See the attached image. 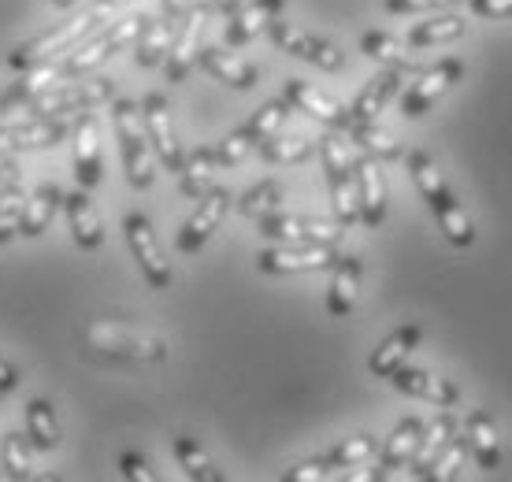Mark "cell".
Returning a JSON list of instances; mask_svg holds the SVG:
<instances>
[{
  "label": "cell",
  "mask_w": 512,
  "mask_h": 482,
  "mask_svg": "<svg viewBox=\"0 0 512 482\" xmlns=\"http://www.w3.org/2000/svg\"><path fill=\"white\" fill-rule=\"evenodd\" d=\"M409 175H412V182H416V190L423 193V201L431 204V212H435L438 227H442L449 245L468 249L475 241V227H472V219H468V212L461 208V201L449 193L446 178H442V171L435 167V160L423 153V149L409 153Z\"/></svg>",
  "instance_id": "1"
},
{
  "label": "cell",
  "mask_w": 512,
  "mask_h": 482,
  "mask_svg": "<svg viewBox=\"0 0 512 482\" xmlns=\"http://www.w3.org/2000/svg\"><path fill=\"white\" fill-rule=\"evenodd\" d=\"M116 15V8L108 4V0H93V8H86V12H75L71 19H64V23H56L52 30H45V34H38V38L23 41L19 49L8 56V64L15 67V71H26V67H38V64H49V60H56L60 52H71L78 45V41L90 34L93 26L108 23Z\"/></svg>",
  "instance_id": "2"
},
{
  "label": "cell",
  "mask_w": 512,
  "mask_h": 482,
  "mask_svg": "<svg viewBox=\"0 0 512 482\" xmlns=\"http://www.w3.org/2000/svg\"><path fill=\"white\" fill-rule=\"evenodd\" d=\"M112 119H116V138L123 149V167H127V182L134 190H149L156 178L153 164V141L141 119V104L134 101H112Z\"/></svg>",
  "instance_id": "3"
},
{
  "label": "cell",
  "mask_w": 512,
  "mask_h": 482,
  "mask_svg": "<svg viewBox=\"0 0 512 482\" xmlns=\"http://www.w3.org/2000/svg\"><path fill=\"white\" fill-rule=\"evenodd\" d=\"M86 345L101 356H116V360H141V364H160L167 360V342L156 334H145L138 327L116 323V319H97L86 327Z\"/></svg>",
  "instance_id": "4"
},
{
  "label": "cell",
  "mask_w": 512,
  "mask_h": 482,
  "mask_svg": "<svg viewBox=\"0 0 512 482\" xmlns=\"http://www.w3.org/2000/svg\"><path fill=\"white\" fill-rule=\"evenodd\" d=\"M320 156H323V171H327V186H331L334 216H338L342 227H353V223H360L357 160L349 153L346 138H338V134H327L320 141Z\"/></svg>",
  "instance_id": "5"
},
{
  "label": "cell",
  "mask_w": 512,
  "mask_h": 482,
  "mask_svg": "<svg viewBox=\"0 0 512 482\" xmlns=\"http://www.w3.org/2000/svg\"><path fill=\"white\" fill-rule=\"evenodd\" d=\"M116 101V82L112 78H93V82H64V86L45 89L41 97L30 101L34 115H52L64 119L71 112H93L97 104Z\"/></svg>",
  "instance_id": "6"
},
{
  "label": "cell",
  "mask_w": 512,
  "mask_h": 482,
  "mask_svg": "<svg viewBox=\"0 0 512 482\" xmlns=\"http://www.w3.org/2000/svg\"><path fill=\"white\" fill-rule=\"evenodd\" d=\"M141 23H145V15H130V19H119V23L104 26L97 38H90L82 49H75L71 56H64V60H60V71H64V78L86 75V71H93L97 64H104L112 52L134 45Z\"/></svg>",
  "instance_id": "7"
},
{
  "label": "cell",
  "mask_w": 512,
  "mask_h": 482,
  "mask_svg": "<svg viewBox=\"0 0 512 482\" xmlns=\"http://www.w3.org/2000/svg\"><path fill=\"white\" fill-rule=\"evenodd\" d=\"M123 230H127L130 253H134V260H138L145 282H149L153 290H167V286H171V260H167L164 245H160V238H156L149 216L130 212V216L123 219Z\"/></svg>",
  "instance_id": "8"
},
{
  "label": "cell",
  "mask_w": 512,
  "mask_h": 482,
  "mask_svg": "<svg viewBox=\"0 0 512 482\" xmlns=\"http://www.w3.org/2000/svg\"><path fill=\"white\" fill-rule=\"evenodd\" d=\"M260 234L279 245H338L342 238V223H331V219H312V216H271L260 219Z\"/></svg>",
  "instance_id": "9"
},
{
  "label": "cell",
  "mask_w": 512,
  "mask_h": 482,
  "mask_svg": "<svg viewBox=\"0 0 512 482\" xmlns=\"http://www.w3.org/2000/svg\"><path fill=\"white\" fill-rule=\"evenodd\" d=\"M268 34L282 52H290V56H297V60H305V64H312V67H323V71H342V67H346V56H342L338 45L316 38V34H308V30H301V26H294V23L271 19Z\"/></svg>",
  "instance_id": "10"
},
{
  "label": "cell",
  "mask_w": 512,
  "mask_h": 482,
  "mask_svg": "<svg viewBox=\"0 0 512 482\" xmlns=\"http://www.w3.org/2000/svg\"><path fill=\"white\" fill-rule=\"evenodd\" d=\"M227 212H231V193L223 190V186H212V190L201 197L197 212L182 223L179 238H175V249L186 253V256L201 253V249H205V241L212 238V234L219 230V223L227 219Z\"/></svg>",
  "instance_id": "11"
},
{
  "label": "cell",
  "mask_w": 512,
  "mask_h": 482,
  "mask_svg": "<svg viewBox=\"0 0 512 482\" xmlns=\"http://www.w3.org/2000/svg\"><path fill=\"white\" fill-rule=\"evenodd\" d=\"M141 119H145V130H149V141L156 149V160L167 167V171H182V145L175 138V123H171V104H167L164 93H149L141 101Z\"/></svg>",
  "instance_id": "12"
},
{
  "label": "cell",
  "mask_w": 512,
  "mask_h": 482,
  "mask_svg": "<svg viewBox=\"0 0 512 482\" xmlns=\"http://www.w3.org/2000/svg\"><path fill=\"white\" fill-rule=\"evenodd\" d=\"M464 75V64L461 60H438L435 67H427L420 75V82L405 93V101H401V112L409 115V119H420L423 112H431L442 97H446L449 89L461 82Z\"/></svg>",
  "instance_id": "13"
},
{
  "label": "cell",
  "mask_w": 512,
  "mask_h": 482,
  "mask_svg": "<svg viewBox=\"0 0 512 482\" xmlns=\"http://www.w3.org/2000/svg\"><path fill=\"white\" fill-rule=\"evenodd\" d=\"M331 245H275L256 256V267L264 275H297V271H327L334 267Z\"/></svg>",
  "instance_id": "14"
},
{
  "label": "cell",
  "mask_w": 512,
  "mask_h": 482,
  "mask_svg": "<svg viewBox=\"0 0 512 482\" xmlns=\"http://www.w3.org/2000/svg\"><path fill=\"white\" fill-rule=\"evenodd\" d=\"M67 138L64 119H52V115H30L26 123H4L0 127V153H26V149H49L60 145Z\"/></svg>",
  "instance_id": "15"
},
{
  "label": "cell",
  "mask_w": 512,
  "mask_h": 482,
  "mask_svg": "<svg viewBox=\"0 0 512 482\" xmlns=\"http://www.w3.org/2000/svg\"><path fill=\"white\" fill-rule=\"evenodd\" d=\"M71 138H75V178L82 190H93L101 186V127H97V115L93 112H78L75 127H71Z\"/></svg>",
  "instance_id": "16"
},
{
  "label": "cell",
  "mask_w": 512,
  "mask_h": 482,
  "mask_svg": "<svg viewBox=\"0 0 512 482\" xmlns=\"http://www.w3.org/2000/svg\"><path fill=\"white\" fill-rule=\"evenodd\" d=\"M205 19H208L205 4H190L186 23H182L179 38L171 41V52H167V60H164L171 82H186V78H190L197 56H201V30H205Z\"/></svg>",
  "instance_id": "17"
},
{
  "label": "cell",
  "mask_w": 512,
  "mask_h": 482,
  "mask_svg": "<svg viewBox=\"0 0 512 482\" xmlns=\"http://www.w3.org/2000/svg\"><path fill=\"white\" fill-rule=\"evenodd\" d=\"M286 101H290V108H297V112H308L312 119L327 123V127L349 130V123H353L349 108H342L334 97L320 93V89L308 86V82H301V78H290V82H286Z\"/></svg>",
  "instance_id": "18"
},
{
  "label": "cell",
  "mask_w": 512,
  "mask_h": 482,
  "mask_svg": "<svg viewBox=\"0 0 512 482\" xmlns=\"http://www.w3.org/2000/svg\"><path fill=\"white\" fill-rule=\"evenodd\" d=\"M357 201H360V223L364 227H383L386 219V178L375 164V156L364 153L357 160Z\"/></svg>",
  "instance_id": "19"
},
{
  "label": "cell",
  "mask_w": 512,
  "mask_h": 482,
  "mask_svg": "<svg viewBox=\"0 0 512 482\" xmlns=\"http://www.w3.org/2000/svg\"><path fill=\"white\" fill-rule=\"evenodd\" d=\"M401 394H412V397H423V401H431V405H442V408H453L457 405V386L449 379H438L435 371H423V368H401L390 375Z\"/></svg>",
  "instance_id": "20"
},
{
  "label": "cell",
  "mask_w": 512,
  "mask_h": 482,
  "mask_svg": "<svg viewBox=\"0 0 512 482\" xmlns=\"http://www.w3.org/2000/svg\"><path fill=\"white\" fill-rule=\"evenodd\" d=\"M397 89H401V71H397V67H386V71H379L368 86L360 89L357 101H353V108H349L353 123H372L375 115L383 112L386 104L397 97Z\"/></svg>",
  "instance_id": "21"
},
{
  "label": "cell",
  "mask_w": 512,
  "mask_h": 482,
  "mask_svg": "<svg viewBox=\"0 0 512 482\" xmlns=\"http://www.w3.org/2000/svg\"><path fill=\"white\" fill-rule=\"evenodd\" d=\"M423 431H427V427H423L416 416L401 419V423L394 427V434L386 438V445H383V471H375V479H386V475H394L397 468L412 464L416 449H420Z\"/></svg>",
  "instance_id": "22"
},
{
  "label": "cell",
  "mask_w": 512,
  "mask_h": 482,
  "mask_svg": "<svg viewBox=\"0 0 512 482\" xmlns=\"http://www.w3.org/2000/svg\"><path fill=\"white\" fill-rule=\"evenodd\" d=\"M331 271H334V279H331V290H327V312H331L334 319H342L357 308L360 260L357 256H338Z\"/></svg>",
  "instance_id": "23"
},
{
  "label": "cell",
  "mask_w": 512,
  "mask_h": 482,
  "mask_svg": "<svg viewBox=\"0 0 512 482\" xmlns=\"http://www.w3.org/2000/svg\"><path fill=\"white\" fill-rule=\"evenodd\" d=\"M286 0H249L245 8L231 15V23H227V45H245V41H253L260 30H268L271 19L279 15V8Z\"/></svg>",
  "instance_id": "24"
},
{
  "label": "cell",
  "mask_w": 512,
  "mask_h": 482,
  "mask_svg": "<svg viewBox=\"0 0 512 482\" xmlns=\"http://www.w3.org/2000/svg\"><path fill=\"white\" fill-rule=\"evenodd\" d=\"M64 208H67V223H71V234L82 249H101L104 241V227H101V216H97V208H93L90 193L86 190H75L64 197Z\"/></svg>",
  "instance_id": "25"
},
{
  "label": "cell",
  "mask_w": 512,
  "mask_h": 482,
  "mask_svg": "<svg viewBox=\"0 0 512 482\" xmlns=\"http://www.w3.org/2000/svg\"><path fill=\"white\" fill-rule=\"evenodd\" d=\"M197 64L205 67L216 82H223V86H231V89H253L256 86V67L245 64V60H238V56L227 52V49H216V45H212V49H201Z\"/></svg>",
  "instance_id": "26"
},
{
  "label": "cell",
  "mask_w": 512,
  "mask_h": 482,
  "mask_svg": "<svg viewBox=\"0 0 512 482\" xmlns=\"http://www.w3.org/2000/svg\"><path fill=\"white\" fill-rule=\"evenodd\" d=\"M420 327H397L390 338H386L379 349L372 353V360H368V368H372V375H379V379H390L405 360H409L412 353H416V345H420Z\"/></svg>",
  "instance_id": "27"
},
{
  "label": "cell",
  "mask_w": 512,
  "mask_h": 482,
  "mask_svg": "<svg viewBox=\"0 0 512 482\" xmlns=\"http://www.w3.org/2000/svg\"><path fill=\"white\" fill-rule=\"evenodd\" d=\"M216 149H193L186 160H182V171H179V190L186 193V197H193V201H201L212 186H216Z\"/></svg>",
  "instance_id": "28"
},
{
  "label": "cell",
  "mask_w": 512,
  "mask_h": 482,
  "mask_svg": "<svg viewBox=\"0 0 512 482\" xmlns=\"http://www.w3.org/2000/svg\"><path fill=\"white\" fill-rule=\"evenodd\" d=\"M468 453L475 457V464L483 471H494L501 464V445H498V431H494V419L490 412H472L468 416Z\"/></svg>",
  "instance_id": "29"
},
{
  "label": "cell",
  "mask_w": 512,
  "mask_h": 482,
  "mask_svg": "<svg viewBox=\"0 0 512 482\" xmlns=\"http://www.w3.org/2000/svg\"><path fill=\"white\" fill-rule=\"evenodd\" d=\"M60 204H64V190H60L56 182H45V186H38V190H34V197H26V212H23V227H19V234H26V238H38V234H45Z\"/></svg>",
  "instance_id": "30"
},
{
  "label": "cell",
  "mask_w": 512,
  "mask_h": 482,
  "mask_svg": "<svg viewBox=\"0 0 512 482\" xmlns=\"http://www.w3.org/2000/svg\"><path fill=\"white\" fill-rule=\"evenodd\" d=\"M167 52H171V19H149L145 15V23H141L138 38H134V60L141 67H156L167 60Z\"/></svg>",
  "instance_id": "31"
},
{
  "label": "cell",
  "mask_w": 512,
  "mask_h": 482,
  "mask_svg": "<svg viewBox=\"0 0 512 482\" xmlns=\"http://www.w3.org/2000/svg\"><path fill=\"white\" fill-rule=\"evenodd\" d=\"M56 82H67L56 60H49V64H38V67H26L23 78L4 89V101H8V104H30L34 97H41L45 89L56 86Z\"/></svg>",
  "instance_id": "32"
},
{
  "label": "cell",
  "mask_w": 512,
  "mask_h": 482,
  "mask_svg": "<svg viewBox=\"0 0 512 482\" xmlns=\"http://www.w3.org/2000/svg\"><path fill=\"white\" fill-rule=\"evenodd\" d=\"M360 52L386 67H397V71H412L416 67V56H412L409 45L401 38H394V34H386V30H368L360 38Z\"/></svg>",
  "instance_id": "33"
},
{
  "label": "cell",
  "mask_w": 512,
  "mask_h": 482,
  "mask_svg": "<svg viewBox=\"0 0 512 482\" xmlns=\"http://www.w3.org/2000/svg\"><path fill=\"white\" fill-rule=\"evenodd\" d=\"M457 434V416L449 412V408H442L438 412V419L423 431V438H420V449H416V457H412V475L416 479H423L427 475V468H431V460L442 453V445L449 442Z\"/></svg>",
  "instance_id": "34"
},
{
  "label": "cell",
  "mask_w": 512,
  "mask_h": 482,
  "mask_svg": "<svg viewBox=\"0 0 512 482\" xmlns=\"http://www.w3.org/2000/svg\"><path fill=\"white\" fill-rule=\"evenodd\" d=\"M26 434H30V442L52 453L56 445H60V427H56V412L45 397H34L30 405H26Z\"/></svg>",
  "instance_id": "35"
},
{
  "label": "cell",
  "mask_w": 512,
  "mask_h": 482,
  "mask_svg": "<svg viewBox=\"0 0 512 482\" xmlns=\"http://www.w3.org/2000/svg\"><path fill=\"white\" fill-rule=\"evenodd\" d=\"M349 134H353V141H357L360 149L368 156H375V160H397L401 156V141H397L394 130L379 127V123H349Z\"/></svg>",
  "instance_id": "36"
},
{
  "label": "cell",
  "mask_w": 512,
  "mask_h": 482,
  "mask_svg": "<svg viewBox=\"0 0 512 482\" xmlns=\"http://www.w3.org/2000/svg\"><path fill=\"white\" fill-rule=\"evenodd\" d=\"M468 23H464L461 15H438V19H427V23H416L409 30V45L412 49H427V45H442V41H453L461 38Z\"/></svg>",
  "instance_id": "37"
},
{
  "label": "cell",
  "mask_w": 512,
  "mask_h": 482,
  "mask_svg": "<svg viewBox=\"0 0 512 482\" xmlns=\"http://www.w3.org/2000/svg\"><path fill=\"white\" fill-rule=\"evenodd\" d=\"M286 115H290V101H286V97H282V101H268V104H260V108L249 115V123L238 130L245 134V141H253V149H256L260 141H268L271 134H279V127L286 123Z\"/></svg>",
  "instance_id": "38"
},
{
  "label": "cell",
  "mask_w": 512,
  "mask_h": 482,
  "mask_svg": "<svg viewBox=\"0 0 512 482\" xmlns=\"http://www.w3.org/2000/svg\"><path fill=\"white\" fill-rule=\"evenodd\" d=\"M175 460L182 464V471L190 475V479L197 482H223V475H219V468L212 464V457H208L201 445L193 442V438H175Z\"/></svg>",
  "instance_id": "39"
},
{
  "label": "cell",
  "mask_w": 512,
  "mask_h": 482,
  "mask_svg": "<svg viewBox=\"0 0 512 482\" xmlns=\"http://www.w3.org/2000/svg\"><path fill=\"white\" fill-rule=\"evenodd\" d=\"M256 149H260V156H264L268 164H275V167L305 164L308 156L316 153V145H312V141H305V138H279V134H271L268 141H260Z\"/></svg>",
  "instance_id": "40"
},
{
  "label": "cell",
  "mask_w": 512,
  "mask_h": 482,
  "mask_svg": "<svg viewBox=\"0 0 512 482\" xmlns=\"http://www.w3.org/2000/svg\"><path fill=\"white\" fill-rule=\"evenodd\" d=\"M279 208H282V186L275 178L256 182L253 190H245L242 201H238V212L253 219H264V216H271V212H279Z\"/></svg>",
  "instance_id": "41"
},
{
  "label": "cell",
  "mask_w": 512,
  "mask_h": 482,
  "mask_svg": "<svg viewBox=\"0 0 512 482\" xmlns=\"http://www.w3.org/2000/svg\"><path fill=\"white\" fill-rule=\"evenodd\" d=\"M375 453H379V438H372V434H353L342 445H334L331 453L323 457V464L327 468H357V464H364Z\"/></svg>",
  "instance_id": "42"
},
{
  "label": "cell",
  "mask_w": 512,
  "mask_h": 482,
  "mask_svg": "<svg viewBox=\"0 0 512 482\" xmlns=\"http://www.w3.org/2000/svg\"><path fill=\"white\" fill-rule=\"evenodd\" d=\"M26 193L19 182H4L0 186V241H12L23 227Z\"/></svg>",
  "instance_id": "43"
},
{
  "label": "cell",
  "mask_w": 512,
  "mask_h": 482,
  "mask_svg": "<svg viewBox=\"0 0 512 482\" xmlns=\"http://www.w3.org/2000/svg\"><path fill=\"white\" fill-rule=\"evenodd\" d=\"M464 457H468V438L453 434V438H449V442L442 445V453H438V457L431 460V468H427V475H423V479H431V482L453 479V475L461 471Z\"/></svg>",
  "instance_id": "44"
},
{
  "label": "cell",
  "mask_w": 512,
  "mask_h": 482,
  "mask_svg": "<svg viewBox=\"0 0 512 482\" xmlns=\"http://www.w3.org/2000/svg\"><path fill=\"white\" fill-rule=\"evenodd\" d=\"M0 460L12 479H30V449H26L23 434H8L4 438V449H0Z\"/></svg>",
  "instance_id": "45"
},
{
  "label": "cell",
  "mask_w": 512,
  "mask_h": 482,
  "mask_svg": "<svg viewBox=\"0 0 512 482\" xmlns=\"http://www.w3.org/2000/svg\"><path fill=\"white\" fill-rule=\"evenodd\" d=\"M253 153V141H245L242 130H234V134H227V138L216 145V160L223 167H234V164H242L245 156Z\"/></svg>",
  "instance_id": "46"
},
{
  "label": "cell",
  "mask_w": 512,
  "mask_h": 482,
  "mask_svg": "<svg viewBox=\"0 0 512 482\" xmlns=\"http://www.w3.org/2000/svg\"><path fill=\"white\" fill-rule=\"evenodd\" d=\"M119 471H123V479H130V482H156V471L149 468V460L141 457V453H123V457H119Z\"/></svg>",
  "instance_id": "47"
},
{
  "label": "cell",
  "mask_w": 512,
  "mask_h": 482,
  "mask_svg": "<svg viewBox=\"0 0 512 482\" xmlns=\"http://www.w3.org/2000/svg\"><path fill=\"white\" fill-rule=\"evenodd\" d=\"M457 0H383L386 12L409 15V12H431V8H453Z\"/></svg>",
  "instance_id": "48"
},
{
  "label": "cell",
  "mask_w": 512,
  "mask_h": 482,
  "mask_svg": "<svg viewBox=\"0 0 512 482\" xmlns=\"http://www.w3.org/2000/svg\"><path fill=\"white\" fill-rule=\"evenodd\" d=\"M327 475H331V471H327V464H323V460H305V464H297V468L286 471L282 479H286V482H323Z\"/></svg>",
  "instance_id": "49"
},
{
  "label": "cell",
  "mask_w": 512,
  "mask_h": 482,
  "mask_svg": "<svg viewBox=\"0 0 512 482\" xmlns=\"http://www.w3.org/2000/svg\"><path fill=\"white\" fill-rule=\"evenodd\" d=\"M468 8L483 19H512V0H468Z\"/></svg>",
  "instance_id": "50"
},
{
  "label": "cell",
  "mask_w": 512,
  "mask_h": 482,
  "mask_svg": "<svg viewBox=\"0 0 512 482\" xmlns=\"http://www.w3.org/2000/svg\"><path fill=\"white\" fill-rule=\"evenodd\" d=\"M15 386H19V371H15L8 360H0V394H4V390H15Z\"/></svg>",
  "instance_id": "51"
},
{
  "label": "cell",
  "mask_w": 512,
  "mask_h": 482,
  "mask_svg": "<svg viewBox=\"0 0 512 482\" xmlns=\"http://www.w3.org/2000/svg\"><path fill=\"white\" fill-rule=\"evenodd\" d=\"M190 12V0H164V15L175 23V19H182V15Z\"/></svg>",
  "instance_id": "52"
},
{
  "label": "cell",
  "mask_w": 512,
  "mask_h": 482,
  "mask_svg": "<svg viewBox=\"0 0 512 482\" xmlns=\"http://www.w3.org/2000/svg\"><path fill=\"white\" fill-rule=\"evenodd\" d=\"M212 4H216V8H219L223 15H234L238 8H242V0H212Z\"/></svg>",
  "instance_id": "53"
},
{
  "label": "cell",
  "mask_w": 512,
  "mask_h": 482,
  "mask_svg": "<svg viewBox=\"0 0 512 482\" xmlns=\"http://www.w3.org/2000/svg\"><path fill=\"white\" fill-rule=\"evenodd\" d=\"M12 108H15V104H8V101H4V97H0V127L8 123V115H12Z\"/></svg>",
  "instance_id": "54"
},
{
  "label": "cell",
  "mask_w": 512,
  "mask_h": 482,
  "mask_svg": "<svg viewBox=\"0 0 512 482\" xmlns=\"http://www.w3.org/2000/svg\"><path fill=\"white\" fill-rule=\"evenodd\" d=\"M52 4H56V8H71V4H75V0H52Z\"/></svg>",
  "instance_id": "55"
}]
</instances>
